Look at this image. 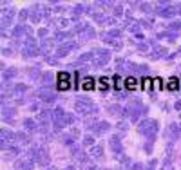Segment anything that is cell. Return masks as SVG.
Masks as SVG:
<instances>
[{"label":"cell","mask_w":181,"mask_h":170,"mask_svg":"<svg viewBox=\"0 0 181 170\" xmlns=\"http://www.w3.org/2000/svg\"><path fill=\"white\" fill-rule=\"evenodd\" d=\"M58 89H60V91L69 89V74H67V73H60V74H58Z\"/></svg>","instance_id":"cell-1"},{"label":"cell","mask_w":181,"mask_h":170,"mask_svg":"<svg viewBox=\"0 0 181 170\" xmlns=\"http://www.w3.org/2000/svg\"><path fill=\"white\" fill-rule=\"evenodd\" d=\"M178 87H179V81H178V78H170V80H168V89H170V91H176Z\"/></svg>","instance_id":"cell-2"},{"label":"cell","mask_w":181,"mask_h":170,"mask_svg":"<svg viewBox=\"0 0 181 170\" xmlns=\"http://www.w3.org/2000/svg\"><path fill=\"white\" fill-rule=\"evenodd\" d=\"M125 85H127L129 89H136V85H138V81H136L134 78H127V80H125Z\"/></svg>","instance_id":"cell-3"},{"label":"cell","mask_w":181,"mask_h":170,"mask_svg":"<svg viewBox=\"0 0 181 170\" xmlns=\"http://www.w3.org/2000/svg\"><path fill=\"white\" fill-rule=\"evenodd\" d=\"M92 87H94V80L87 78V80L83 81V89H92Z\"/></svg>","instance_id":"cell-4"},{"label":"cell","mask_w":181,"mask_h":170,"mask_svg":"<svg viewBox=\"0 0 181 170\" xmlns=\"http://www.w3.org/2000/svg\"><path fill=\"white\" fill-rule=\"evenodd\" d=\"M150 83H152V80H149V78H145V80H143V87H145V89H149V87H150Z\"/></svg>","instance_id":"cell-5"}]
</instances>
